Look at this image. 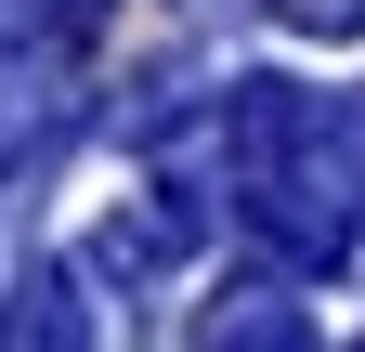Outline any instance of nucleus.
Returning <instances> with one entry per match:
<instances>
[]
</instances>
